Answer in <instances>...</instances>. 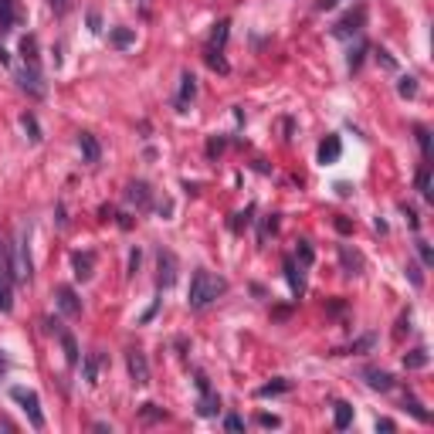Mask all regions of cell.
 I'll return each instance as SVG.
<instances>
[{
	"label": "cell",
	"mask_w": 434,
	"mask_h": 434,
	"mask_svg": "<svg viewBox=\"0 0 434 434\" xmlns=\"http://www.w3.org/2000/svg\"><path fill=\"white\" fill-rule=\"evenodd\" d=\"M397 92L404 95V99H407V95H418V82H414V78L407 75V78H401V85H397Z\"/></svg>",
	"instance_id": "cell-25"
},
{
	"label": "cell",
	"mask_w": 434,
	"mask_h": 434,
	"mask_svg": "<svg viewBox=\"0 0 434 434\" xmlns=\"http://www.w3.org/2000/svg\"><path fill=\"white\" fill-rule=\"evenodd\" d=\"M340 0H316V11H329V7H336Z\"/></svg>",
	"instance_id": "cell-34"
},
{
	"label": "cell",
	"mask_w": 434,
	"mask_h": 434,
	"mask_svg": "<svg viewBox=\"0 0 434 434\" xmlns=\"http://www.w3.org/2000/svg\"><path fill=\"white\" fill-rule=\"evenodd\" d=\"M21 126L31 133V140H41V136H38V119H34V116H21Z\"/></svg>",
	"instance_id": "cell-26"
},
{
	"label": "cell",
	"mask_w": 434,
	"mask_h": 434,
	"mask_svg": "<svg viewBox=\"0 0 434 434\" xmlns=\"http://www.w3.org/2000/svg\"><path fill=\"white\" fill-rule=\"evenodd\" d=\"M418 251H421V262H424V265H431V262H434L431 248H428V245H424V241H418Z\"/></svg>",
	"instance_id": "cell-30"
},
{
	"label": "cell",
	"mask_w": 434,
	"mask_h": 434,
	"mask_svg": "<svg viewBox=\"0 0 434 434\" xmlns=\"http://www.w3.org/2000/svg\"><path fill=\"white\" fill-rule=\"evenodd\" d=\"M299 258H302V265H312V248L306 245V241L299 245Z\"/></svg>",
	"instance_id": "cell-31"
},
{
	"label": "cell",
	"mask_w": 434,
	"mask_h": 434,
	"mask_svg": "<svg viewBox=\"0 0 434 434\" xmlns=\"http://www.w3.org/2000/svg\"><path fill=\"white\" fill-rule=\"evenodd\" d=\"M340 136H329V140L319 146V163H336L340 160Z\"/></svg>",
	"instance_id": "cell-10"
},
{
	"label": "cell",
	"mask_w": 434,
	"mask_h": 434,
	"mask_svg": "<svg viewBox=\"0 0 434 434\" xmlns=\"http://www.w3.org/2000/svg\"><path fill=\"white\" fill-rule=\"evenodd\" d=\"M224 428H228V431H241V428H245V421H241V418H234V414H231V418L224 421Z\"/></svg>",
	"instance_id": "cell-32"
},
{
	"label": "cell",
	"mask_w": 434,
	"mask_h": 434,
	"mask_svg": "<svg viewBox=\"0 0 434 434\" xmlns=\"http://www.w3.org/2000/svg\"><path fill=\"white\" fill-rule=\"evenodd\" d=\"M85 377H89V384H95V357L85 360Z\"/></svg>",
	"instance_id": "cell-33"
},
{
	"label": "cell",
	"mask_w": 434,
	"mask_h": 434,
	"mask_svg": "<svg viewBox=\"0 0 434 434\" xmlns=\"http://www.w3.org/2000/svg\"><path fill=\"white\" fill-rule=\"evenodd\" d=\"M184 85H180V99H177V106H180V112H187V102L194 99V92H197V85H194V75L187 72L184 78H180Z\"/></svg>",
	"instance_id": "cell-16"
},
{
	"label": "cell",
	"mask_w": 434,
	"mask_h": 434,
	"mask_svg": "<svg viewBox=\"0 0 434 434\" xmlns=\"http://www.w3.org/2000/svg\"><path fill=\"white\" fill-rule=\"evenodd\" d=\"M129 201H136V204H150V190H146V184H129V194H126Z\"/></svg>",
	"instance_id": "cell-19"
},
{
	"label": "cell",
	"mask_w": 434,
	"mask_h": 434,
	"mask_svg": "<svg viewBox=\"0 0 434 434\" xmlns=\"http://www.w3.org/2000/svg\"><path fill=\"white\" fill-rule=\"evenodd\" d=\"M14 309V272H11V251L0 238V312Z\"/></svg>",
	"instance_id": "cell-4"
},
{
	"label": "cell",
	"mask_w": 434,
	"mask_h": 434,
	"mask_svg": "<svg viewBox=\"0 0 434 434\" xmlns=\"http://www.w3.org/2000/svg\"><path fill=\"white\" fill-rule=\"evenodd\" d=\"M177 282V258L170 251H160V289H170Z\"/></svg>",
	"instance_id": "cell-7"
},
{
	"label": "cell",
	"mask_w": 434,
	"mask_h": 434,
	"mask_svg": "<svg viewBox=\"0 0 434 434\" xmlns=\"http://www.w3.org/2000/svg\"><path fill=\"white\" fill-rule=\"evenodd\" d=\"M363 377H367V384H370L373 390H390L394 387L390 373H384V370H363Z\"/></svg>",
	"instance_id": "cell-13"
},
{
	"label": "cell",
	"mask_w": 434,
	"mask_h": 434,
	"mask_svg": "<svg viewBox=\"0 0 434 434\" xmlns=\"http://www.w3.org/2000/svg\"><path fill=\"white\" fill-rule=\"evenodd\" d=\"M350 424H353V407L340 401V404H336V428H340V431H346Z\"/></svg>",
	"instance_id": "cell-18"
},
{
	"label": "cell",
	"mask_w": 434,
	"mask_h": 434,
	"mask_svg": "<svg viewBox=\"0 0 434 434\" xmlns=\"http://www.w3.org/2000/svg\"><path fill=\"white\" fill-rule=\"evenodd\" d=\"M11 397H14L24 411H28V418H31L34 428H45V414H41V401H38V394L34 390H24V387H14L11 390Z\"/></svg>",
	"instance_id": "cell-5"
},
{
	"label": "cell",
	"mask_w": 434,
	"mask_h": 434,
	"mask_svg": "<svg viewBox=\"0 0 434 434\" xmlns=\"http://www.w3.org/2000/svg\"><path fill=\"white\" fill-rule=\"evenodd\" d=\"M228 285H224V279H217V275H211V272H194V279H190V295H187V306L194 312L207 309L211 302H214L217 295L224 292Z\"/></svg>",
	"instance_id": "cell-2"
},
{
	"label": "cell",
	"mask_w": 434,
	"mask_h": 434,
	"mask_svg": "<svg viewBox=\"0 0 434 434\" xmlns=\"http://www.w3.org/2000/svg\"><path fill=\"white\" fill-rule=\"evenodd\" d=\"M11 272L17 282H31V251H28V228L17 231V241L11 248Z\"/></svg>",
	"instance_id": "cell-3"
},
{
	"label": "cell",
	"mask_w": 434,
	"mask_h": 434,
	"mask_svg": "<svg viewBox=\"0 0 434 434\" xmlns=\"http://www.w3.org/2000/svg\"><path fill=\"white\" fill-rule=\"evenodd\" d=\"M407 272H411V279H414V285H421V272H418V265H407Z\"/></svg>",
	"instance_id": "cell-35"
},
{
	"label": "cell",
	"mask_w": 434,
	"mask_h": 434,
	"mask_svg": "<svg viewBox=\"0 0 434 434\" xmlns=\"http://www.w3.org/2000/svg\"><path fill=\"white\" fill-rule=\"evenodd\" d=\"M258 424H262V428H279L282 421L275 418V414H258Z\"/></svg>",
	"instance_id": "cell-29"
},
{
	"label": "cell",
	"mask_w": 434,
	"mask_h": 434,
	"mask_svg": "<svg viewBox=\"0 0 434 434\" xmlns=\"http://www.w3.org/2000/svg\"><path fill=\"white\" fill-rule=\"evenodd\" d=\"M62 346H65V357H68V363L75 367V363H78V346H75V340H72L68 333H62Z\"/></svg>",
	"instance_id": "cell-20"
},
{
	"label": "cell",
	"mask_w": 434,
	"mask_h": 434,
	"mask_svg": "<svg viewBox=\"0 0 434 434\" xmlns=\"http://www.w3.org/2000/svg\"><path fill=\"white\" fill-rule=\"evenodd\" d=\"M197 384H201V394H204V401H201V414H207V418H211V414H217V407H221V401H217L214 394H211V390H207V380H197Z\"/></svg>",
	"instance_id": "cell-14"
},
{
	"label": "cell",
	"mask_w": 434,
	"mask_h": 434,
	"mask_svg": "<svg viewBox=\"0 0 434 434\" xmlns=\"http://www.w3.org/2000/svg\"><path fill=\"white\" fill-rule=\"evenodd\" d=\"M92 265H95V255H92V251H82V255H75V275L82 282L92 279Z\"/></svg>",
	"instance_id": "cell-11"
},
{
	"label": "cell",
	"mask_w": 434,
	"mask_h": 434,
	"mask_svg": "<svg viewBox=\"0 0 434 434\" xmlns=\"http://www.w3.org/2000/svg\"><path fill=\"white\" fill-rule=\"evenodd\" d=\"M126 367H129V377H133L136 387H146V384H150V363H146V357H143L140 350H129V353H126Z\"/></svg>",
	"instance_id": "cell-6"
},
{
	"label": "cell",
	"mask_w": 434,
	"mask_h": 434,
	"mask_svg": "<svg viewBox=\"0 0 434 434\" xmlns=\"http://www.w3.org/2000/svg\"><path fill=\"white\" fill-rule=\"evenodd\" d=\"M17 21V7L14 0H0V31H11Z\"/></svg>",
	"instance_id": "cell-12"
},
{
	"label": "cell",
	"mask_w": 434,
	"mask_h": 434,
	"mask_svg": "<svg viewBox=\"0 0 434 434\" xmlns=\"http://www.w3.org/2000/svg\"><path fill=\"white\" fill-rule=\"evenodd\" d=\"M48 7L62 17V14H68V7H72V4H68V0H48Z\"/></svg>",
	"instance_id": "cell-28"
},
{
	"label": "cell",
	"mask_w": 434,
	"mask_h": 434,
	"mask_svg": "<svg viewBox=\"0 0 434 434\" xmlns=\"http://www.w3.org/2000/svg\"><path fill=\"white\" fill-rule=\"evenodd\" d=\"M418 190L424 201H431V167H428V163L418 170Z\"/></svg>",
	"instance_id": "cell-17"
},
{
	"label": "cell",
	"mask_w": 434,
	"mask_h": 434,
	"mask_svg": "<svg viewBox=\"0 0 434 434\" xmlns=\"http://www.w3.org/2000/svg\"><path fill=\"white\" fill-rule=\"evenodd\" d=\"M285 275H289V285H292V292H295V295H302V292H306V282H302V272L295 268L292 258H285Z\"/></svg>",
	"instance_id": "cell-15"
},
{
	"label": "cell",
	"mask_w": 434,
	"mask_h": 434,
	"mask_svg": "<svg viewBox=\"0 0 434 434\" xmlns=\"http://www.w3.org/2000/svg\"><path fill=\"white\" fill-rule=\"evenodd\" d=\"M404 404H407V411H411V414H414V418H418V421H424V424L431 421V418H428V411H424V407H421V404L414 401V397H407V401H404Z\"/></svg>",
	"instance_id": "cell-24"
},
{
	"label": "cell",
	"mask_w": 434,
	"mask_h": 434,
	"mask_svg": "<svg viewBox=\"0 0 434 434\" xmlns=\"http://www.w3.org/2000/svg\"><path fill=\"white\" fill-rule=\"evenodd\" d=\"M21 55H24V65H21V72H17V85L28 95L41 99L48 89H45L41 65H38V41H34V38H24V41H21Z\"/></svg>",
	"instance_id": "cell-1"
},
{
	"label": "cell",
	"mask_w": 434,
	"mask_h": 434,
	"mask_svg": "<svg viewBox=\"0 0 434 434\" xmlns=\"http://www.w3.org/2000/svg\"><path fill=\"white\" fill-rule=\"evenodd\" d=\"M78 150L85 156V163H99V143H95L92 133H82L78 136Z\"/></svg>",
	"instance_id": "cell-9"
},
{
	"label": "cell",
	"mask_w": 434,
	"mask_h": 434,
	"mask_svg": "<svg viewBox=\"0 0 434 434\" xmlns=\"http://www.w3.org/2000/svg\"><path fill=\"white\" fill-rule=\"evenodd\" d=\"M404 363H407V370H421V367H428V353H424V350H414Z\"/></svg>",
	"instance_id": "cell-21"
},
{
	"label": "cell",
	"mask_w": 434,
	"mask_h": 434,
	"mask_svg": "<svg viewBox=\"0 0 434 434\" xmlns=\"http://www.w3.org/2000/svg\"><path fill=\"white\" fill-rule=\"evenodd\" d=\"M58 306H62L65 316H82V302H78L75 289H68V285H58Z\"/></svg>",
	"instance_id": "cell-8"
},
{
	"label": "cell",
	"mask_w": 434,
	"mask_h": 434,
	"mask_svg": "<svg viewBox=\"0 0 434 434\" xmlns=\"http://www.w3.org/2000/svg\"><path fill=\"white\" fill-rule=\"evenodd\" d=\"M418 143H421V150H424V156L431 153V136H428V129H424V126H418Z\"/></svg>",
	"instance_id": "cell-27"
},
{
	"label": "cell",
	"mask_w": 434,
	"mask_h": 434,
	"mask_svg": "<svg viewBox=\"0 0 434 434\" xmlns=\"http://www.w3.org/2000/svg\"><path fill=\"white\" fill-rule=\"evenodd\" d=\"M112 45L116 48L133 45V31H129V28H116V31H112Z\"/></svg>",
	"instance_id": "cell-22"
},
{
	"label": "cell",
	"mask_w": 434,
	"mask_h": 434,
	"mask_svg": "<svg viewBox=\"0 0 434 434\" xmlns=\"http://www.w3.org/2000/svg\"><path fill=\"white\" fill-rule=\"evenodd\" d=\"M285 390H289V380H275V384H265L258 397H272V394H285Z\"/></svg>",
	"instance_id": "cell-23"
}]
</instances>
